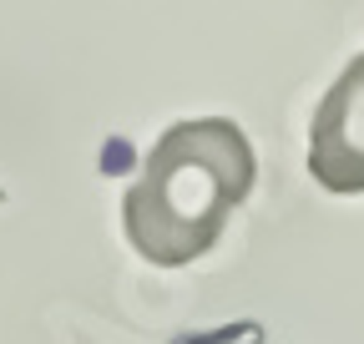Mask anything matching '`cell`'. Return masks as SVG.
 I'll use <instances>...</instances> for the list:
<instances>
[{
  "mask_svg": "<svg viewBox=\"0 0 364 344\" xmlns=\"http://www.w3.org/2000/svg\"><path fill=\"white\" fill-rule=\"evenodd\" d=\"M253 178L258 157L238 122L198 117L167 127L122 198L127 243L157 269L193 264L223 238L228 218L248 203Z\"/></svg>",
  "mask_w": 364,
  "mask_h": 344,
  "instance_id": "6da1fadb",
  "label": "cell"
},
{
  "mask_svg": "<svg viewBox=\"0 0 364 344\" xmlns=\"http://www.w3.org/2000/svg\"><path fill=\"white\" fill-rule=\"evenodd\" d=\"M309 172L324 193H364V51L339 71L309 122Z\"/></svg>",
  "mask_w": 364,
  "mask_h": 344,
  "instance_id": "7a4b0ae2",
  "label": "cell"
}]
</instances>
